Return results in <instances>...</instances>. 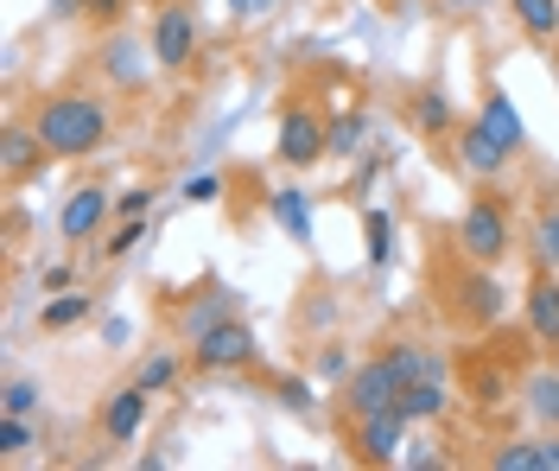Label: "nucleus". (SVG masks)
I'll list each match as a JSON object with an SVG mask.
<instances>
[{
	"label": "nucleus",
	"instance_id": "4be33fe9",
	"mask_svg": "<svg viewBox=\"0 0 559 471\" xmlns=\"http://www.w3.org/2000/svg\"><path fill=\"white\" fill-rule=\"evenodd\" d=\"M527 408H534V421H540V427H559V376H554V369L527 376Z\"/></svg>",
	"mask_w": 559,
	"mask_h": 471
},
{
	"label": "nucleus",
	"instance_id": "bb28decb",
	"mask_svg": "<svg viewBox=\"0 0 559 471\" xmlns=\"http://www.w3.org/2000/svg\"><path fill=\"white\" fill-rule=\"evenodd\" d=\"M134 64H140V38H108L103 71L115 76V83H134Z\"/></svg>",
	"mask_w": 559,
	"mask_h": 471
},
{
	"label": "nucleus",
	"instance_id": "c9c22d12",
	"mask_svg": "<svg viewBox=\"0 0 559 471\" xmlns=\"http://www.w3.org/2000/svg\"><path fill=\"white\" fill-rule=\"evenodd\" d=\"M280 401H286L293 414H312V408H318V396H312V382H306V376H286V382H280Z\"/></svg>",
	"mask_w": 559,
	"mask_h": 471
},
{
	"label": "nucleus",
	"instance_id": "7ed1b4c3",
	"mask_svg": "<svg viewBox=\"0 0 559 471\" xmlns=\"http://www.w3.org/2000/svg\"><path fill=\"white\" fill-rule=\"evenodd\" d=\"M407 408L394 401V408H376V414H349L344 427V446L356 466H401V446H407Z\"/></svg>",
	"mask_w": 559,
	"mask_h": 471
},
{
	"label": "nucleus",
	"instance_id": "c85d7f7f",
	"mask_svg": "<svg viewBox=\"0 0 559 471\" xmlns=\"http://www.w3.org/2000/svg\"><path fill=\"white\" fill-rule=\"evenodd\" d=\"M146 236H153V217H121V229H115V236L103 243V255L115 261V255H128L134 243H146Z\"/></svg>",
	"mask_w": 559,
	"mask_h": 471
},
{
	"label": "nucleus",
	"instance_id": "f3484780",
	"mask_svg": "<svg viewBox=\"0 0 559 471\" xmlns=\"http://www.w3.org/2000/svg\"><path fill=\"white\" fill-rule=\"evenodd\" d=\"M267 204H274V223L293 236V243H312V198H306L299 185H280V191H267Z\"/></svg>",
	"mask_w": 559,
	"mask_h": 471
},
{
	"label": "nucleus",
	"instance_id": "4c0bfd02",
	"mask_svg": "<svg viewBox=\"0 0 559 471\" xmlns=\"http://www.w3.org/2000/svg\"><path fill=\"white\" fill-rule=\"evenodd\" d=\"M267 7H274V0H229V13H236V20H261Z\"/></svg>",
	"mask_w": 559,
	"mask_h": 471
},
{
	"label": "nucleus",
	"instance_id": "39448f33",
	"mask_svg": "<svg viewBox=\"0 0 559 471\" xmlns=\"http://www.w3.org/2000/svg\"><path fill=\"white\" fill-rule=\"evenodd\" d=\"M146 51L159 71H185L198 58V7L191 0H159L153 26H146Z\"/></svg>",
	"mask_w": 559,
	"mask_h": 471
},
{
	"label": "nucleus",
	"instance_id": "dca6fc26",
	"mask_svg": "<svg viewBox=\"0 0 559 471\" xmlns=\"http://www.w3.org/2000/svg\"><path fill=\"white\" fill-rule=\"evenodd\" d=\"M401 408H407V421L426 427V421H445V408H452V382L445 376H419L401 389Z\"/></svg>",
	"mask_w": 559,
	"mask_h": 471
},
{
	"label": "nucleus",
	"instance_id": "6e6552de",
	"mask_svg": "<svg viewBox=\"0 0 559 471\" xmlns=\"http://www.w3.org/2000/svg\"><path fill=\"white\" fill-rule=\"evenodd\" d=\"M452 153H457V166H464L471 179H502V173H509V160H515V153L496 141V134H489L477 115L452 128Z\"/></svg>",
	"mask_w": 559,
	"mask_h": 471
},
{
	"label": "nucleus",
	"instance_id": "393cba45",
	"mask_svg": "<svg viewBox=\"0 0 559 471\" xmlns=\"http://www.w3.org/2000/svg\"><path fill=\"white\" fill-rule=\"evenodd\" d=\"M51 13H83L90 26H121L128 0H51Z\"/></svg>",
	"mask_w": 559,
	"mask_h": 471
},
{
	"label": "nucleus",
	"instance_id": "9d476101",
	"mask_svg": "<svg viewBox=\"0 0 559 471\" xmlns=\"http://www.w3.org/2000/svg\"><path fill=\"white\" fill-rule=\"evenodd\" d=\"M51 166V146L38 141L33 121H13L7 134H0V179L7 185H26L33 173H45Z\"/></svg>",
	"mask_w": 559,
	"mask_h": 471
},
{
	"label": "nucleus",
	"instance_id": "2eb2a0df",
	"mask_svg": "<svg viewBox=\"0 0 559 471\" xmlns=\"http://www.w3.org/2000/svg\"><path fill=\"white\" fill-rule=\"evenodd\" d=\"M146 389H140V382H128V389H115V401H108L103 408V434L115 439V446H128V439L140 434V421H146Z\"/></svg>",
	"mask_w": 559,
	"mask_h": 471
},
{
	"label": "nucleus",
	"instance_id": "2f4dec72",
	"mask_svg": "<svg viewBox=\"0 0 559 471\" xmlns=\"http://www.w3.org/2000/svg\"><path fill=\"white\" fill-rule=\"evenodd\" d=\"M33 446V427H26V414H0V459H20Z\"/></svg>",
	"mask_w": 559,
	"mask_h": 471
},
{
	"label": "nucleus",
	"instance_id": "4468645a",
	"mask_svg": "<svg viewBox=\"0 0 559 471\" xmlns=\"http://www.w3.org/2000/svg\"><path fill=\"white\" fill-rule=\"evenodd\" d=\"M223 319H236V293H229V287L198 293V299L178 313V331H185V344H198V338H204V331H216Z\"/></svg>",
	"mask_w": 559,
	"mask_h": 471
},
{
	"label": "nucleus",
	"instance_id": "f257e3e1",
	"mask_svg": "<svg viewBox=\"0 0 559 471\" xmlns=\"http://www.w3.org/2000/svg\"><path fill=\"white\" fill-rule=\"evenodd\" d=\"M38 141L51 146V160H90L103 153L108 134H115V115H108L103 96H83V90H58L33 109Z\"/></svg>",
	"mask_w": 559,
	"mask_h": 471
},
{
	"label": "nucleus",
	"instance_id": "20e7f679",
	"mask_svg": "<svg viewBox=\"0 0 559 471\" xmlns=\"http://www.w3.org/2000/svg\"><path fill=\"white\" fill-rule=\"evenodd\" d=\"M324 153H331V121L318 115V103H293L274 128V160L286 173H312Z\"/></svg>",
	"mask_w": 559,
	"mask_h": 471
},
{
	"label": "nucleus",
	"instance_id": "c756f323",
	"mask_svg": "<svg viewBox=\"0 0 559 471\" xmlns=\"http://www.w3.org/2000/svg\"><path fill=\"white\" fill-rule=\"evenodd\" d=\"M471 396H477V401H502V396H509V369L477 363V369H471Z\"/></svg>",
	"mask_w": 559,
	"mask_h": 471
},
{
	"label": "nucleus",
	"instance_id": "f8f14e48",
	"mask_svg": "<svg viewBox=\"0 0 559 471\" xmlns=\"http://www.w3.org/2000/svg\"><path fill=\"white\" fill-rule=\"evenodd\" d=\"M108 211H115V198H108L103 185H76V191L64 198V211H58V229H64L70 243H90V236L108 223Z\"/></svg>",
	"mask_w": 559,
	"mask_h": 471
},
{
	"label": "nucleus",
	"instance_id": "5701e85b",
	"mask_svg": "<svg viewBox=\"0 0 559 471\" xmlns=\"http://www.w3.org/2000/svg\"><path fill=\"white\" fill-rule=\"evenodd\" d=\"M414 121H419V134H452L457 121H452V103H445V90H419Z\"/></svg>",
	"mask_w": 559,
	"mask_h": 471
},
{
	"label": "nucleus",
	"instance_id": "ddd939ff",
	"mask_svg": "<svg viewBox=\"0 0 559 471\" xmlns=\"http://www.w3.org/2000/svg\"><path fill=\"white\" fill-rule=\"evenodd\" d=\"M496 471H559V434H534V439H509L489 452Z\"/></svg>",
	"mask_w": 559,
	"mask_h": 471
},
{
	"label": "nucleus",
	"instance_id": "e433bc0d",
	"mask_svg": "<svg viewBox=\"0 0 559 471\" xmlns=\"http://www.w3.org/2000/svg\"><path fill=\"white\" fill-rule=\"evenodd\" d=\"M318 376H331V382H344V376H349V357L337 351V344H324V357H318Z\"/></svg>",
	"mask_w": 559,
	"mask_h": 471
},
{
	"label": "nucleus",
	"instance_id": "9b49d317",
	"mask_svg": "<svg viewBox=\"0 0 559 471\" xmlns=\"http://www.w3.org/2000/svg\"><path fill=\"white\" fill-rule=\"evenodd\" d=\"M522 319L534 344H559V274L554 268H534V281L522 293Z\"/></svg>",
	"mask_w": 559,
	"mask_h": 471
},
{
	"label": "nucleus",
	"instance_id": "72a5a7b5",
	"mask_svg": "<svg viewBox=\"0 0 559 471\" xmlns=\"http://www.w3.org/2000/svg\"><path fill=\"white\" fill-rule=\"evenodd\" d=\"M38 396H45L38 382H7V389H0V414H33Z\"/></svg>",
	"mask_w": 559,
	"mask_h": 471
},
{
	"label": "nucleus",
	"instance_id": "7c9ffc66",
	"mask_svg": "<svg viewBox=\"0 0 559 471\" xmlns=\"http://www.w3.org/2000/svg\"><path fill=\"white\" fill-rule=\"evenodd\" d=\"M178 198L185 204H223V173H191V179L178 185Z\"/></svg>",
	"mask_w": 559,
	"mask_h": 471
},
{
	"label": "nucleus",
	"instance_id": "473e14b6",
	"mask_svg": "<svg viewBox=\"0 0 559 471\" xmlns=\"http://www.w3.org/2000/svg\"><path fill=\"white\" fill-rule=\"evenodd\" d=\"M362 134H369V121H362V115H337V121H331V153H356Z\"/></svg>",
	"mask_w": 559,
	"mask_h": 471
},
{
	"label": "nucleus",
	"instance_id": "cd10ccee",
	"mask_svg": "<svg viewBox=\"0 0 559 471\" xmlns=\"http://www.w3.org/2000/svg\"><path fill=\"white\" fill-rule=\"evenodd\" d=\"M362 229H369V261L388 268V261H394V217H388V211H369Z\"/></svg>",
	"mask_w": 559,
	"mask_h": 471
},
{
	"label": "nucleus",
	"instance_id": "a878e982",
	"mask_svg": "<svg viewBox=\"0 0 559 471\" xmlns=\"http://www.w3.org/2000/svg\"><path fill=\"white\" fill-rule=\"evenodd\" d=\"M134 382L146 389V396H166V389L178 382V357H166V351H159V357H146L134 369Z\"/></svg>",
	"mask_w": 559,
	"mask_h": 471
},
{
	"label": "nucleus",
	"instance_id": "0eeeda50",
	"mask_svg": "<svg viewBox=\"0 0 559 471\" xmlns=\"http://www.w3.org/2000/svg\"><path fill=\"white\" fill-rule=\"evenodd\" d=\"M254 351H261V344H254V326L236 313V319H223L216 331H204V338L191 344V363H198L204 376H229V369H248Z\"/></svg>",
	"mask_w": 559,
	"mask_h": 471
},
{
	"label": "nucleus",
	"instance_id": "a211bd4d",
	"mask_svg": "<svg viewBox=\"0 0 559 471\" xmlns=\"http://www.w3.org/2000/svg\"><path fill=\"white\" fill-rule=\"evenodd\" d=\"M477 121H484V128H489V134H496L502 146H509V153H522V146H527L522 115H515V103H509L502 90H489V96H484V109H477Z\"/></svg>",
	"mask_w": 559,
	"mask_h": 471
},
{
	"label": "nucleus",
	"instance_id": "b1692460",
	"mask_svg": "<svg viewBox=\"0 0 559 471\" xmlns=\"http://www.w3.org/2000/svg\"><path fill=\"white\" fill-rule=\"evenodd\" d=\"M534 268H554L559 274V204H547L534 217Z\"/></svg>",
	"mask_w": 559,
	"mask_h": 471
},
{
	"label": "nucleus",
	"instance_id": "423d86ee",
	"mask_svg": "<svg viewBox=\"0 0 559 471\" xmlns=\"http://www.w3.org/2000/svg\"><path fill=\"white\" fill-rule=\"evenodd\" d=\"M502 306H509V293H502V281H496V268L464 261V274H452V313L464 319V326L489 331L496 319H502Z\"/></svg>",
	"mask_w": 559,
	"mask_h": 471
},
{
	"label": "nucleus",
	"instance_id": "f704fd0d",
	"mask_svg": "<svg viewBox=\"0 0 559 471\" xmlns=\"http://www.w3.org/2000/svg\"><path fill=\"white\" fill-rule=\"evenodd\" d=\"M153 198H159L153 185H128V191L115 198V211H121V217H153Z\"/></svg>",
	"mask_w": 559,
	"mask_h": 471
},
{
	"label": "nucleus",
	"instance_id": "aec40b11",
	"mask_svg": "<svg viewBox=\"0 0 559 471\" xmlns=\"http://www.w3.org/2000/svg\"><path fill=\"white\" fill-rule=\"evenodd\" d=\"M509 13L527 38H559V0H509Z\"/></svg>",
	"mask_w": 559,
	"mask_h": 471
},
{
	"label": "nucleus",
	"instance_id": "1a4fd4ad",
	"mask_svg": "<svg viewBox=\"0 0 559 471\" xmlns=\"http://www.w3.org/2000/svg\"><path fill=\"white\" fill-rule=\"evenodd\" d=\"M401 401V376L388 369V357L356 363L344 376V414H376V408H394Z\"/></svg>",
	"mask_w": 559,
	"mask_h": 471
},
{
	"label": "nucleus",
	"instance_id": "6ab92c4d",
	"mask_svg": "<svg viewBox=\"0 0 559 471\" xmlns=\"http://www.w3.org/2000/svg\"><path fill=\"white\" fill-rule=\"evenodd\" d=\"M382 357H388V369L401 376V389H407V382H419V376H445V363L432 357V351H419V344H388Z\"/></svg>",
	"mask_w": 559,
	"mask_h": 471
},
{
	"label": "nucleus",
	"instance_id": "412c9836",
	"mask_svg": "<svg viewBox=\"0 0 559 471\" xmlns=\"http://www.w3.org/2000/svg\"><path fill=\"white\" fill-rule=\"evenodd\" d=\"M90 293H58V299H45V313H38V326L45 331H70V326H83L90 319Z\"/></svg>",
	"mask_w": 559,
	"mask_h": 471
},
{
	"label": "nucleus",
	"instance_id": "f03ea898",
	"mask_svg": "<svg viewBox=\"0 0 559 471\" xmlns=\"http://www.w3.org/2000/svg\"><path fill=\"white\" fill-rule=\"evenodd\" d=\"M452 249L464 261H484V268H502L515 255V223H509V204L502 198H471L464 217L452 229Z\"/></svg>",
	"mask_w": 559,
	"mask_h": 471
}]
</instances>
